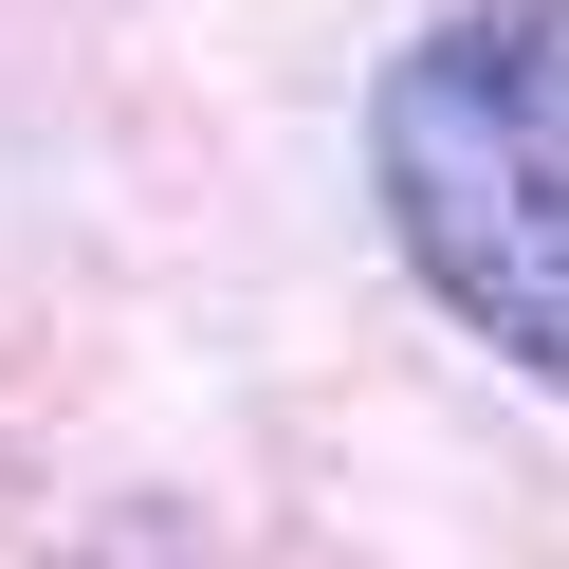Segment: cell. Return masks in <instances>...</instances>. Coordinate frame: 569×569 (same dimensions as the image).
I'll use <instances>...</instances> for the list:
<instances>
[{
    "instance_id": "obj_1",
    "label": "cell",
    "mask_w": 569,
    "mask_h": 569,
    "mask_svg": "<svg viewBox=\"0 0 569 569\" xmlns=\"http://www.w3.org/2000/svg\"><path fill=\"white\" fill-rule=\"evenodd\" d=\"M368 184L422 295L569 386V0H459L422 56H386Z\"/></svg>"
}]
</instances>
